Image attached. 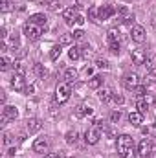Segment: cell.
Returning <instances> with one entry per match:
<instances>
[{"instance_id": "cell-2", "label": "cell", "mask_w": 156, "mask_h": 158, "mask_svg": "<svg viewBox=\"0 0 156 158\" xmlns=\"http://www.w3.org/2000/svg\"><path fill=\"white\" fill-rule=\"evenodd\" d=\"M24 35H26V39H30V40H37L42 35V26H37L33 22H28L24 26Z\"/></svg>"}, {"instance_id": "cell-21", "label": "cell", "mask_w": 156, "mask_h": 158, "mask_svg": "<svg viewBox=\"0 0 156 158\" xmlns=\"http://www.w3.org/2000/svg\"><path fill=\"white\" fill-rule=\"evenodd\" d=\"M46 15H42V13H35V15H31L30 17V22H33V24H37V26H44L46 24Z\"/></svg>"}, {"instance_id": "cell-9", "label": "cell", "mask_w": 156, "mask_h": 158, "mask_svg": "<svg viewBox=\"0 0 156 158\" xmlns=\"http://www.w3.org/2000/svg\"><path fill=\"white\" fill-rule=\"evenodd\" d=\"M138 85H140V76H138L136 72H132V74H127V76L123 77V86H125L127 90H134Z\"/></svg>"}, {"instance_id": "cell-13", "label": "cell", "mask_w": 156, "mask_h": 158, "mask_svg": "<svg viewBox=\"0 0 156 158\" xmlns=\"http://www.w3.org/2000/svg\"><path fill=\"white\" fill-rule=\"evenodd\" d=\"M11 86L17 90V92H24V88H26V83H24V77L20 76V74H15L13 77H11Z\"/></svg>"}, {"instance_id": "cell-22", "label": "cell", "mask_w": 156, "mask_h": 158, "mask_svg": "<svg viewBox=\"0 0 156 158\" xmlns=\"http://www.w3.org/2000/svg\"><path fill=\"white\" fill-rule=\"evenodd\" d=\"M101 85H103V77L101 76H94V77L88 81V88H92V90L101 88Z\"/></svg>"}, {"instance_id": "cell-30", "label": "cell", "mask_w": 156, "mask_h": 158, "mask_svg": "<svg viewBox=\"0 0 156 158\" xmlns=\"http://www.w3.org/2000/svg\"><path fill=\"white\" fill-rule=\"evenodd\" d=\"M136 110L142 112V114H147V110H149V103H147L145 99H138V103H136Z\"/></svg>"}, {"instance_id": "cell-45", "label": "cell", "mask_w": 156, "mask_h": 158, "mask_svg": "<svg viewBox=\"0 0 156 158\" xmlns=\"http://www.w3.org/2000/svg\"><path fill=\"white\" fill-rule=\"evenodd\" d=\"M0 37H2V39H6V37H7V31H6V28H2V30H0Z\"/></svg>"}, {"instance_id": "cell-25", "label": "cell", "mask_w": 156, "mask_h": 158, "mask_svg": "<svg viewBox=\"0 0 156 158\" xmlns=\"http://www.w3.org/2000/svg\"><path fill=\"white\" fill-rule=\"evenodd\" d=\"M77 138H79L77 131H68V132H66V136H64V140H66V143H68V145H74V143L77 142Z\"/></svg>"}, {"instance_id": "cell-10", "label": "cell", "mask_w": 156, "mask_h": 158, "mask_svg": "<svg viewBox=\"0 0 156 158\" xmlns=\"http://www.w3.org/2000/svg\"><path fill=\"white\" fill-rule=\"evenodd\" d=\"M48 149H50V140L46 136H40L33 142V151L35 153H48Z\"/></svg>"}, {"instance_id": "cell-20", "label": "cell", "mask_w": 156, "mask_h": 158, "mask_svg": "<svg viewBox=\"0 0 156 158\" xmlns=\"http://www.w3.org/2000/svg\"><path fill=\"white\" fill-rule=\"evenodd\" d=\"M33 72H35V76L40 77V79H44L46 76H48L46 66H44V64H40V63H35V64H33Z\"/></svg>"}, {"instance_id": "cell-6", "label": "cell", "mask_w": 156, "mask_h": 158, "mask_svg": "<svg viewBox=\"0 0 156 158\" xmlns=\"http://www.w3.org/2000/svg\"><path fill=\"white\" fill-rule=\"evenodd\" d=\"M63 19H64V22H66L68 26H74L79 19L77 7H66V9L63 11Z\"/></svg>"}, {"instance_id": "cell-3", "label": "cell", "mask_w": 156, "mask_h": 158, "mask_svg": "<svg viewBox=\"0 0 156 158\" xmlns=\"http://www.w3.org/2000/svg\"><path fill=\"white\" fill-rule=\"evenodd\" d=\"M99 138H101V131H99V127H90V129H86V132H84V142L88 143V145H96L97 142H99Z\"/></svg>"}, {"instance_id": "cell-40", "label": "cell", "mask_w": 156, "mask_h": 158, "mask_svg": "<svg viewBox=\"0 0 156 158\" xmlns=\"http://www.w3.org/2000/svg\"><path fill=\"white\" fill-rule=\"evenodd\" d=\"M33 92H35V86H33V85H26L24 94H28V96H30V94H33Z\"/></svg>"}, {"instance_id": "cell-50", "label": "cell", "mask_w": 156, "mask_h": 158, "mask_svg": "<svg viewBox=\"0 0 156 158\" xmlns=\"http://www.w3.org/2000/svg\"><path fill=\"white\" fill-rule=\"evenodd\" d=\"M153 158H156V151H154V153H153Z\"/></svg>"}, {"instance_id": "cell-47", "label": "cell", "mask_w": 156, "mask_h": 158, "mask_svg": "<svg viewBox=\"0 0 156 158\" xmlns=\"http://www.w3.org/2000/svg\"><path fill=\"white\" fill-rule=\"evenodd\" d=\"M15 153H17V149H15V147H11V149L7 151V155H9V156H15Z\"/></svg>"}, {"instance_id": "cell-31", "label": "cell", "mask_w": 156, "mask_h": 158, "mask_svg": "<svg viewBox=\"0 0 156 158\" xmlns=\"http://www.w3.org/2000/svg\"><path fill=\"white\" fill-rule=\"evenodd\" d=\"M74 42V35L72 33H64V35H61V46H68V44H72Z\"/></svg>"}, {"instance_id": "cell-46", "label": "cell", "mask_w": 156, "mask_h": 158, "mask_svg": "<svg viewBox=\"0 0 156 158\" xmlns=\"http://www.w3.org/2000/svg\"><path fill=\"white\" fill-rule=\"evenodd\" d=\"M11 44H15V46L18 44V37H17V35H13V37H11Z\"/></svg>"}, {"instance_id": "cell-14", "label": "cell", "mask_w": 156, "mask_h": 158, "mask_svg": "<svg viewBox=\"0 0 156 158\" xmlns=\"http://www.w3.org/2000/svg\"><path fill=\"white\" fill-rule=\"evenodd\" d=\"M112 15H116V9L112 6H101L99 7V20H109Z\"/></svg>"}, {"instance_id": "cell-12", "label": "cell", "mask_w": 156, "mask_h": 158, "mask_svg": "<svg viewBox=\"0 0 156 158\" xmlns=\"http://www.w3.org/2000/svg\"><path fill=\"white\" fill-rule=\"evenodd\" d=\"M40 129H42V123H40L39 118H30L26 121V131L30 132V134H35V132H39Z\"/></svg>"}, {"instance_id": "cell-23", "label": "cell", "mask_w": 156, "mask_h": 158, "mask_svg": "<svg viewBox=\"0 0 156 158\" xmlns=\"http://www.w3.org/2000/svg\"><path fill=\"white\" fill-rule=\"evenodd\" d=\"M68 57H70L72 61H77L79 57H83V48H79V46H72L70 52H68Z\"/></svg>"}, {"instance_id": "cell-5", "label": "cell", "mask_w": 156, "mask_h": 158, "mask_svg": "<svg viewBox=\"0 0 156 158\" xmlns=\"http://www.w3.org/2000/svg\"><path fill=\"white\" fill-rule=\"evenodd\" d=\"M138 155L142 158H147L149 155H153V142L149 138H143L140 143H138Z\"/></svg>"}, {"instance_id": "cell-4", "label": "cell", "mask_w": 156, "mask_h": 158, "mask_svg": "<svg viewBox=\"0 0 156 158\" xmlns=\"http://www.w3.org/2000/svg\"><path fill=\"white\" fill-rule=\"evenodd\" d=\"M116 13L119 15V20H121L123 24L132 26V22H134V13H132V11H129V7L121 6V7H117V9H116Z\"/></svg>"}, {"instance_id": "cell-28", "label": "cell", "mask_w": 156, "mask_h": 158, "mask_svg": "<svg viewBox=\"0 0 156 158\" xmlns=\"http://www.w3.org/2000/svg\"><path fill=\"white\" fill-rule=\"evenodd\" d=\"M11 64H13V61H11L7 55H2V59H0V70H2V72H6V70H9V68H11Z\"/></svg>"}, {"instance_id": "cell-35", "label": "cell", "mask_w": 156, "mask_h": 158, "mask_svg": "<svg viewBox=\"0 0 156 158\" xmlns=\"http://www.w3.org/2000/svg\"><path fill=\"white\" fill-rule=\"evenodd\" d=\"M145 66H147L149 72H154L156 70V59H147L145 61Z\"/></svg>"}, {"instance_id": "cell-15", "label": "cell", "mask_w": 156, "mask_h": 158, "mask_svg": "<svg viewBox=\"0 0 156 158\" xmlns=\"http://www.w3.org/2000/svg\"><path fill=\"white\" fill-rule=\"evenodd\" d=\"M2 116H6L7 119H17L18 118V110H17V107H13V105H4Z\"/></svg>"}, {"instance_id": "cell-36", "label": "cell", "mask_w": 156, "mask_h": 158, "mask_svg": "<svg viewBox=\"0 0 156 158\" xmlns=\"http://www.w3.org/2000/svg\"><path fill=\"white\" fill-rule=\"evenodd\" d=\"M96 66H97V68H103V70H107V68H109V63H107L105 59H97V61H96Z\"/></svg>"}, {"instance_id": "cell-34", "label": "cell", "mask_w": 156, "mask_h": 158, "mask_svg": "<svg viewBox=\"0 0 156 158\" xmlns=\"http://www.w3.org/2000/svg\"><path fill=\"white\" fill-rule=\"evenodd\" d=\"M15 70H17V74H20V76L26 74V66H24L20 61H15Z\"/></svg>"}, {"instance_id": "cell-38", "label": "cell", "mask_w": 156, "mask_h": 158, "mask_svg": "<svg viewBox=\"0 0 156 158\" xmlns=\"http://www.w3.org/2000/svg\"><path fill=\"white\" fill-rule=\"evenodd\" d=\"M119 119H121V112H119V110H116V112L110 114V121H112V123H117Z\"/></svg>"}, {"instance_id": "cell-11", "label": "cell", "mask_w": 156, "mask_h": 158, "mask_svg": "<svg viewBox=\"0 0 156 158\" xmlns=\"http://www.w3.org/2000/svg\"><path fill=\"white\" fill-rule=\"evenodd\" d=\"M130 59H132L134 64L142 66V64H145V61H147V53H145L143 50H132V52H130Z\"/></svg>"}, {"instance_id": "cell-39", "label": "cell", "mask_w": 156, "mask_h": 158, "mask_svg": "<svg viewBox=\"0 0 156 158\" xmlns=\"http://www.w3.org/2000/svg\"><path fill=\"white\" fill-rule=\"evenodd\" d=\"M112 99H114V103H117V105H121V103L125 101V98H123V96H119V94H114V98H112Z\"/></svg>"}, {"instance_id": "cell-42", "label": "cell", "mask_w": 156, "mask_h": 158, "mask_svg": "<svg viewBox=\"0 0 156 158\" xmlns=\"http://www.w3.org/2000/svg\"><path fill=\"white\" fill-rule=\"evenodd\" d=\"M9 9H11V7H9V4H7V2L4 0V2H2V11H4V13H7Z\"/></svg>"}, {"instance_id": "cell-16", "label": "cell", "mask_w": 156, "mask_h": 158, "mask_svg": "<svg viewBox=\"0 0 156 158\" xmlns=\"http://www.w3.org/2000/svg\"><path fill=\"white\" fill-rule=\"evenodd\" d=\"M88 114H92V107H88V105H84V103H81L76 107V116L77 118H84V116H88Z\"/></svg>"}, {"instance_id": "cell-17", "label": "cell", "mask_w": 156, "mask_h": 158, "mask_svg": "<svg viewBox=\"0 0 156 158\" xmlns=\"http://www.w3.org/2000/svg\"><path fill=\"white\" fill-rule=\"evenodd\" d=\"M42 6L48 9V11H59L61 9V2L59 0H42Z\"/></svg>"}, {"instance_id": "cell-19", "label": "cell", "mask_w": 156, "mask_h": 158, "mask_svg": "<svg viewBox=\"0 0 156 158\" xmlns=\"http://www.w3.org/2000/svg\"><path fill=\"white\" fill-rule=\"evenodd\" d=\"M112 98H114V94H112V90H110V88H101V90H99V101L109 103Z\"/></svg>"}, {"instance_id": "cell-44", "label": "cell", "mask_w": 156, "mask_h": 158, "mask_svg": "<svg viewBox=\"0 0 156 158\" xmlns=\"http://www.w3.org/2000/svg\"><path fill=\"white\" fill-rule=\"evenodd\" d=\"M4 143H11V134H9V132L4 134Z\"/></svg>"}, {"instance_id": "cell-27", "label": "cell", "mask_w": 156, "mask_h": 158, "mask_svg": "<svg viewBox=\"0 0 156 158\" xmlns=\"http://www.w3.org/2000/svg\"><path fill=\"white\" fill-rule=\"evenodd\" d=\"M77 70L76 68H66V72H64V79L68 81V83H74L76 79H77Z\"/></svg>"}, {"instance_id": "cell-32", "label": "cell", "mask_w": 156, "mask_h": 158, "mask_svg": "<svg viewBox=\"0 0 156 158\" xmlns=\"http://www.w3.org/2000/svg\"><path fill=\"white\" fill-rule=\"evenodd\" d=\"M119 156H121V158H134V156H136V149H134V147H129V149L121 151V153H119Z\"/></svg>"}, {"instance_id": "cell-33", "label": "cell", "mask_w": 156, "mask_h": 158, "mask_svg": "<svg viewBox=\"0 0 156 158\" xmlns=\"http://www.w3.org/2000/svg\"><path fill=\"white\" fill-rule=\"evenodd\" d=\"M134 92H136L138 98H143V96L147 94V86H145V85H138V86L134 88Z\"/></svg>"}, {"instance_id": "cell-8", "label": "cell", "mask_w": 156, "mask_h": 158, "mask_svg": "<svg viewBox=\"0 0 156 158\" xmlns=\"http://www.w3.org/2000/svg\"><path fill=\"white\" fill-rule=\"evenodd\" d=\"M116 145H117V153H121V151H125L129 147H134V140L129 134H121V136H117Z\"/></svg>"}, {"instance_id": "cell-37", "label": "cell", "mask_w": 156, "mask_h": 158, "mask_svg": "<svg viewBox=\"0 0 156 158\" xmlns=\"http://www.w3.org/2000/svg\"><path fill=\"white\" fill-rule=\"evenodd\" d=\"M109 48H110V52H112V53H119L121 44H119V42H110V44H109Z\"/></svg>"}, {"instance_id": "cell-29", "label": "cell", "mask_w": 156, "mask_h": 158, "mask_svg": "<svg viewBox=\"0 0 156 158\" xmlns=\"http://www.w3.org/2000/svg\"><path fill=\"white\" fill-rule=\"evenodd\" d=\"M119 35H121V33H119L117 30H114V28L109 30V33H107V40H109V44H110V42H119Z\"/></svg>"}, {"instance_id": "cell-1", "label": "cell", "mask_w": 156, "mask_h": 158, "mask_svg": "<svg viewBox=\"0 0 156 158\" xmlns=\"http://www.w3.org/2000/svg\"><path fill=\"white\" fill-rule=\"evenodd\" d=\"M70 94H72V83L64 81V83H59L57 90H55V101L61 105V103H66L70 99Z\"/></svg>"}, {"instance_id": "cell-7", "label": "cell", "mask_w": 156, "mask_h": 158, "mask_svg": "<svg viewBox=\"0 0 156 158\" xmlns=\"http://www.w3.org/2000/svg\"><path fill=\"white\" fill-rule=\"evenodd\" d=\"M130 39L134 40V42H138V44H142V42L145 40V28L134 24V26L130 28Z\"/></svg>"}, {"instance_id": "cell-49", "label": "cell", "mask_w": 156, "mask_h": 158, "mask_svg": "<svg viewBox=\"0 0 156 158\" xmlns=\"http://www.w3.org/2000/svg\"><path fill=\"white\" fill-rule=\"evenodd\" d=\"M83 22H84V19H83V17H81V15H79V19H77V22H76V24H79V26H81V24H83Z\"/></svg>"}, {"instance_id": "cell-48", "label": "cell", "mask_w": 156, "mask_h": 158, "mask_svg": "<svg viewBox=\"0 0 156 158\" xmlns=\"http://www.w3.org/2000/svg\"><path fill=\"white\" fill-rule=\"evenodd\" d=\"M44 158H61L59 155H53V153H50V155H44Z\"/></svg>"}, {"instance_id": "cell-26", "label": "cell", "mask_w": 156, "mask_h": 158, "mask_svg": "<svg viewBox=\"0 0 156 158\" xmlns=\"http://www.w3.org/2000/svg\"><path fill=\"white\" fill-rule=\"evenodd\" d=\"M61 53H63V48H61V44H55V46L50 50V59H51V61H57V59L61 57Z\"/></svg>"}, {"instance_id": "cell-41", "label": "cell", "mask_w": 156, "mask_h": 158, "mask_svg": "<svg viewBox=\"0 0 156 158\" xmlns=\"http://www.w3.org/2000/svg\"><path fill=\"white\" fill-rule=\"evenodd\" d=\"M83 37H84V31H83V30H77V31H74V39L81 40Z\"/></svg>"}, {"instance_id": "cell-24", "label": "cell", "mask_w": 156, "mask_h": 158, "mask_svg": "<svg viewBox=\"0 0 156 158\" xmlns=\"http://www.w3.org/2000/svg\"><path fill=\"white\" fill-rule=\"evenodd\" d=\"M88 19H90L92 22H99V7L90 6V7H88Z\"/></svg>"}, {"instance_id": "cell-18", "label": "cell", "mask_w": 156, "mask_h": 158, "mask_svg": "<svg viewBox=\"0 0 156 158\" xmlns=\"http://www.w3.org/2000/svg\"><path fill=\"white\" fill-rule=\"evenodd\" d=\"M127 118H129V123H132V125H140V123H142V118H143V114L138 112V110H130Z\"/></svg>"}, {"instance_id": "cell-43", "label": "cell", "mask_w": 156, "mask_h": 158, "mask_svg": "<svg viewBox=\"0 0 156 158\" xmlns=\"http://www.w3.org/2000/svg\"><path fill=\"white\" fill-rule=\"evenodd\" d=\"M90 55V46H84L83 48V57H88Z\"/></svg>"}]
</instances>
